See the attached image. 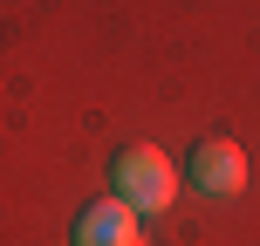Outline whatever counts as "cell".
I'll use <instances>...</instances> for the list:
<instances>
[{"label":"cell","instance_id":"6da1fadb","mask_svg":"<svg viewBox=\"0 0 260 246\" xmlns=\"http://www.w3.org/2000/svg\"><path fill=\"white\" fill-rule=\"evenodd\" d=\"M110 178H117V198L130 212H165L171 198H178V171H171V157L157 151V144H130L117 151V164H110Z\"/></svg>","mask_w":260,"mask_h":246},{"label":"cell","instance_id":"7a4b0ae2","mask_svg":"<svg viewBox=\"0 0 260 246\" xmlns=\"http://www.w3.org/2000/svg\"><path fill=\"white\" fill-rule=\"evenodd\" d=\"M192 185H199L206 198H233V192H247V151H240L233 137L199 144V151H192Z\"/></svg>","mask_w":260,"mask_h":246},{"label":"cell","instance_id":"3957f363","mask_svg":"<svg viewBox=\"0 0 260 246\" xmlns=\"http://www.w3.org/2000/svg\"><path fill=\"white\" fill-rule=\"evenodd\" d=\"M76 246H151V239H144L137 212H130L123 198H96L76 219Z\"/></svg>","mask_w":260,"mask_h":246}]
</instances>
